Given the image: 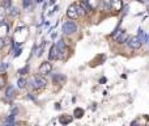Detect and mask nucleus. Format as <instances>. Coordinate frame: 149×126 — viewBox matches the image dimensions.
Instances as JSON below:
<instances>
[{"label": "nucleus", "instance_id": "1", "mask_svg": "<svg viewBox=\"0 0 149 126\" xmlns=\"http://www.w3.org/2000/svg\"><path fill=\"white\" fill-rule=\"evenodd\" d=\"M30 83H31V87H33L34 89H42V88H44V87L47 85L46 79H44L42 75L33 76V78H31V80H30Z\"/></svg>", "mask_w": 149, "mask_h": 126}, {"label": "nucleus", "instance_id": "2", "mask_svg": "<svg viewBox=\"0 0 149 126\" xmlns=\"http://www.w3.org/2000/svg\"><path fill=\"white\" fill-rule=\"evenodd\" d=\"M77 32V25H76V22H73V21H68V22H64L63 24V33L64 34H73Z\"/></svg>", "mask_w": 149, "mask_h": 126}, {"label": "nucleus", "instance_id": "3", "mask_svg": "<svg viewBox=\"0 0 149 126\" xmlns=\"http://www.w3.org/2000/svg\"><path fill=\"white\" fill-rule=\"evenodd\" d=\"M51 71H52V64L50 62H43L39 66V75H42V76L49 75Z\"/></svg>", "mask_w": 149, "mask_h": 126}, {"label": "nucleus", "instance_id": "4", "mask_svg": "<svg viewBox=\"0 0 149 126\" xmlns=\"http://www.w3.org/2000/svg\"><path fill=\"white\" fill-rule=\"evenodd\" d=\"M141 45H143V42H141V39L139 38L137 36H135V37H131V38H130V41H128V46H130L131 49H133V50H137V49H140V47H141Z\"/></svg>", "mask_w": 149, "mask_h": 126}, {"label": "nucleus", "instance_id": "5", "mask_svg": "<svg viewBox=\"0 0 149 126\" xmlns=\"http://www.w3.org/2000/svg\"><path fill=\"white\" fill-rule=\"evenodd\" d=\"M56 47H58V50H59V58H64L65 54H67V46H65V42L63 41V39L58 41Z\"/></svg>", "mask_w": 149, "mask_h": 126}, {"label": "nucleus", "instance_id": "6", "mask_svg": "<svg viewBox=\"0 0 149 126\" xmlns=\"http://www.w3.org/2000/svg\"><path fill=\"white\" fill-rule=\"evenodd\" d=\"M52 81H54L55 84L63 85V84H65V81H67V78H65L64 75H62V74H56V75L52 76Z\"/></svg>", "mask_w": 149, "mask_h": 126}, {"label": "nucleus", "instance_id": "7", "mask_svg": "<svg viewBox=\"0 0 149 126\" xmlns=\"http://www.w3.org/2000/svg\"><path fill=\"white\" fill-rule=\"evenodd\" d=\"M49 58H50V59H51V60L59 59V50H58L56 45H52V46H51V49H50Z\"/></svg>", "mask_w": 149, "mask_h": 126}, {"label": "nucleus", "instance_id": "8", "mask_svg": "<svg viewBox=\"0 0 149 126\" xmlns=\"http://www.w3.org/2000/svg\"><path fill=\"white\" fill-rule=\"evenodd\" d=\"M67 16H68L69 18H72V20H76V18L78 17L77 10H76V5H71V7L68 8V10H67Z\"/></svg>", "mask_w": 149, "mask_h": 126}, {"label": "nucleus", "instance_id": "9", "mask_svg": "<svg viewBox=\"0 0 149 126\" xmlns=\"http://www.w3.org/2000/svg\"><path fill=\"white\" fill-rule=\"evenodd\" d=\"M112 5V0H102V5H101V9L102 10H109Z\"/></svg>", "mask_w": 149, "mask_h": 126}, {"label": "nucleus", "instance_id": "10", "mask_svg": "<svg viewBox=\"0 0 149 126\" xmlns=\"http://www.w3.org/2000/svg\"><path fill=\"white\" fill-rule=\"evenodd\" d=\"M59 122L62 123V125H67V123H71V122H72V118L68 117V116H60Z\"/></svg>", "mask_w": 149, "mask_h": 126}, {"label": "nucleus", "instance_id": "11", "mask_svg": "<svg viewBox=\"0 0 149 126\" xmlns=\"http://www.w3.org/2000/svg\"><path fill=\"white\" fill-rule=\"evenodd\" d=\"M13 96H15V88L10 85V87H8L7 91H5V97H7V99H12Z\"/></svg>", "mask_w": 149, "mask_h": 126}, {"label": "nucleus", "instance_id": "12", "mask_svg": "<svg viewBox=\"0 0 149 126\" xmlns=\"http://www.w3.org/2000/svg\"><path fill=\"white\" fill-rule=\"evenodd\" d=\"M85 1H86V4L91 8V10L98 7V0H85Z\"/></svg>", "mask_w": 149, "mask_h": 126}, {"label": "nucleus", "instance_id": "13", "mask_svg": "<svg viewBox=\"0 0 149 126\" xmlns=\"http://www.w3.org/2000/svg\"><path fill=\"white\" fill-rule=\"evenodd\" d=\"M116 41H118V43H123V42H125V41H127V33H124V32H123L120 36H118Z\"/></svg>", "mask_w": 149, "mask_h": 126}, {"label": "nucleus", "instance_id": "14", "mask_svg": "<svg viewBox=\"0 0 149 126\" xmlns=\"http://www.w3.org/2000/svg\"><path fill=\"white\" fill-rule=\"evenodd\" d=\"M78 5H80V7H81V8H82V9H84V10H85V13H86V12H90V10H91V8H90V7H89V5H88V4H86V1H81V3H80V4H78Z\"/></svg>", "mask_w": 149, "mask_h": 126}, {"label": "nucleus", "instance_id": "15", "mask_svg": "<svg viewBox=\"0 0 149 126\" xmlns=\"http://www.w3.org/2000/svg\"><path fill=\"white\" fill-rule=\"evenodd\" d=\"M8 9H9V12H8V13H9L10 16H17L18 15V9L16 7H9Z\"/></svg>", "mask_w": 149, "mask_h": 126}, {"label": "nucleus", "instance_id": "16", "mask_svg": "<svg viewBox=\"0 0 149 126\" xmlns=\"http://www.w3.org/2000/svg\"><path fill=\"white\" fill-rule=\"evenodd\" d=\"M1 7L4 8V9H8V8L10 7V0H3Z\"/></svg>", "mask_w": 149, "mask_h": 126}, {"label": "nucleus", "instance_id": "17", "mask_svg": "<svg viewBox=\"0 0 149 126\" xmlns=\"http://www.w3.org/2000/svg\"><path fill=\"white\" fill-rule=\"evenodd\" d=\"M4 17H5V9L3 7H0V22L4 21Z\"/></svg>", "mask_w": 149, "mask_h": 126}, {"label": "nucleus", "instance_id": "18", "mask_svg": "<svg viewBox=\"0 0 149 126\" xmlns=\"http://www.w3.org/2000/svg\"><path fill=\"white\" fill-rule=\"evenodd\" d=\"M76 10H77V15L78 16H84V15H85V10H84L80 5H76Z\"/></svg>", "mask_w": 149, "mask_h": 126}, {"label": "nucleus", "instance_id": "19", "mask_svg": "<svg viewBox=\"0 0 149 126\" xmlns=\"http://www.w3.org/2000/svg\"><path fill=\"white\" fill-rule=\"evenodd\" d=\"M46 46V43H42L41 46L38 47V50H37V57H41L42 55V51H43V47Z\"/></svg>", "mask_w": 149, "mask_h": 126}, {"label": "nucleus", "instance_id": "20", "mask_svg": "<svg viewBox=\"0 0 149 126\" xmlns=\"http://www.w3.org/2000/svg\"><path fill=\"white\" fill-rule=\"evenodd\" d=\"M122 33H123V30H122V29H120V28H118L116 30H115V33H112V37H114V38L116 39V38H118V36H120V34H122Z\"/></svg>", "mask_w": 149, "mask_h": 126}, {"label": "nucleus", "instance_id": "21", "mask_svg": "<svg viewBox=\"0 0 149 126\" xmlns=\"http://www.w3.org/2000/svg\"><path fill=\"white\" fill-rule=\"evenodd\" d=\"M18 87H20V88H25L26 87V80L25 79H20V80H18Z\"/></svg>", "mask_w": 149, "mask_h": 126}, {"label": "nucleus", "instance_id": "22", "mask_svg": "<svg viewBox=\"0 0 149 126\" xmlns=\"http://www.w3.org/2000/svg\"><path fill=\"white\" fill-rule=\"evenodd\" d=\"M75 114H76V117H77V118L82 117V114H84V110H82V109H76V110H75Z\"/></svg>", "mask_w": 149, "mask_h": 126}, {"label": "nucleus", "instance_id": "23", "mask_svg": "<svg viewBox=\"0 0 149 126\" xmlns=\"http://www.w3.org/2000/svg\"><path fill=\"white\" fill-rule=\"evenodd\" d=\"M30 0H25V1H24V8H26V7H29V5H30Z\"/></svg>", "mask_w": 149, "mask_h": 126}, {"label": "nucleus", "instance_id": "24", "mask_svg": "<svg viewBox=\"0 0 149 126\" xmlns=\"http://www.w3.org/2000/svg\"><path fill=\"white\" fill-rule=\"evenodd\" d=\"M4 83H5L4 78H3V76H1V75H0V87H3V85H4Z\"/></svg>", "mask_w": 149, "mask_h": 126}, {"label": "nucleus", "instance_id": "25", "mask_svg": "<svg viewBox=\"0 0 149 126\" xmlns=\"http://www.w3.org/2000/svg\"><path fill=\"white\" fill-rule=\"evenodd\" d=\"M5 68H7V64H1V66H0V71H4Z\"/></svg>", "mask_w": 149, "mask_h": 126}, {"label": "nucleus", "instance_id": "26", "mask_svg": "<svg viewBox=\"0 0 149 126\" xmlns=\"http://www.w3.org/2000/svg\"><path fill=\"white\" fill-rule=\"evenodd\" d=\"M3 46H4V39H3V38H0V49H1Z\"/></svg>", "mask_w": 149, "mask_h": 126}, {"label": "nucleus", "instance_id": "27", "mask_svg": "<svg viewBox=\"0 0 149 126\" xmlns=\"http://www.w3.org/2000/svg\"><path fill=\"white\" fill-rule=\"evenodd\" d=\"M3 126H17L16 123H5V125H3Z\"/></svg>", "mask_w": 149, "mask_h": 126}, {"label": "nucleus", "instance_id": "28", "mask_svg": "<svg viewBox=\"0 0 149 126\" xmlns=\"http://www.w3.org/2000/svg\"><path fill=\"white\" fill-rule=\"evenodd\" d=\"M148 41H149V37H148Z\"/></svg>", "mask_w": 149, "mask_h": 126}, {"label": "nucleus", "instance_id": "29", "mask_svg": "<svg viewBox=\"0 0 149 126\" xmlns=\"http://www.w3.org/2000/svg\"><path fill=\"white\" fill-rule=\"evenodd\" d=\"M148 126H149V125H148Z\"/></svg>", "mask_w": 149, "mask_h": 126}]
</instances>
